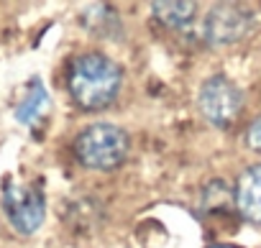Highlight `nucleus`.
Instances as JSON below:
<instances>
[{"mask_svg": "<svg viewBox=\"0 0 261 248\" xmlns=\"http://www.w3.org/2000/svg\"><path fill=\"white\" fill-rule=\"evenodd\" d=\"M44 195L31 184H6L3 212L18 233H34L44 223Z\"/></svg>", "mask_w": 261, "mask_h": 248, "instance_id": "obj_4", "label": "nucleus"}, {"mask_svg": "<svg viewBox=\"0 0 261 248\" xmlns=\"http://www.w3.org/2000/svg\"><path fill=\"white\" fill-rule=\"evenodd\" d=\"M151 8L156 18L172 29H182L195 18V3H182V0H177V3H169V0L167 3H154Z\"/></svg>", "mask_w": 261, "mask_h": 248, "instance_id": "obj_8", "label": "nucleus"}, {"mask_svg": "<svg viewBox=\"0 0 261 248\" xmlns=\"http://www.w3.org/2000/svg\"><path fill=\"white\" fill-rule=\"evenodd\" d=\"M123 82L120 67L105 54H82L69 67V92L85 110L108 107Z\"/></svg>", "mask_w": 261, "mask_h": 248, "instance_id": "obj_1", "label": "nucleus"}, {"mask_svg": "<svg viewBox=\"0 0 261 248\" xmlns=\"http://www.w3.org/2000/svg\"><path fill=\"white\" fill-rule=\"evenodd\" d=\"M197 105H200L202 115L213 123V126L228 128L230 123L238 118V113H241L243 95L228 77L215 74L207 82H202L200 95H197Z\"/></svg>", "mask_w": 261, "mask_h": 248, "instance_id": "obj_3", "label": "nucleus"}, {"mask_svg": "<svg viewBox=\"0 0 261 248\" xmlns=\"http://www.w3.org/2000/svg\"><path fill=\"white\" fill-rule=\"evenodd\" d=\"M213 248H233V245H213Z\"/></svg>", "mask_w": 261, "mask_h": 248, "instance_id": "obj_10", "label": "nucleus"}, {"mask_svg": "<svg viewBox=\"0 0 261 248\" xmlns=\"http://www.w3.org/2000/svg\"><path fill=\"white\" fill-rule=\"evenodd\" d=\"M253 18L248 11L238 8V6H230V3H223V6H215L205 21V36L210 44H233L238 41L241 36L248 34Z\"/></svg>", "mask_w": 261, "mask_h": 248, "instance_id": "obj_5", "label": "nucleus"}, {"mask_svg": "<svg viewBox=\"0 0 261 248\" xmlns=\"http://www.w3.org/2000/svg\"><path fill=\"white\" fill-rule=\"evenodd\" d=\"M236 205L246 220L261 223V164L248 167L236 187Z\"/></svg>", "mask_w": 261, "mask_h": 248, "instance_id": "obj_6", "label": "nucleus"}, {"mask_svg": "<svg viewBox=\"0 0 261 248\" xmlns=\"http://www.w3.org/2000/svg\"><path fill=\"white\" fill-rule=\"evenodd\" d=\"M46 107H49L46 87H44L39 79H31L26 97H23L21 105L16 107V118H18V123H23V126H31V123H36V120L46 113Z\"/></svg>", "mask_w": 261, "mask_h": 248, "instance_id": "obj_7", "label": "nucleus"}, {"mask_svg": "<svg viewBox=\"0 0 261 248\" xmlns=\"http://www.w3.org/2000/svg\"><path fill=\"white\" fill-rule=\"evenodd\" d=\"M74 154L90 169H115L128 156V136L113 123H95L77 136Z\"/></svg>", "mask_w": 261, "mask_h": 248, "instance_id": "obj_2", "label": "nucleus"}, {"mask_svg": "<svg viewBox=\"0 0 261 248\" xmlns=\"http://www.w3.org/2000/svg\"><path fill=\"white\" fill-rule=\"evenodd\" d=\"M248 146L261 151V115L251 123V128H248Z\"/></svg>", "mask_w": 261, "mask_h": 248, "instance_id": "obj_9", "label": "nucleus"}]
</instances>
